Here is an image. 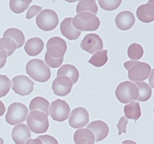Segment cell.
<instances>
[{"label":"cell","mask_w":154,"mask_h":144,"mask_svg":"<svg viewBox=\"0 0 154 144\" xmlns=\"http://www.w3.org/2000/svg\"><path fill=\"white\" fill-rule=\"evenodd\" d=\"M82 138H87L94 141L95 140L94 133L88 129H80L76 131L73 137L75 142H77L79 139Z\"/></svg>","instance_id":"obj_32"},{"label":"cell","mask_w":154,"mask_h":144,"mask_svg":"<svg viewBox=\"0 0 154 144\" xmlns=\"http://www.w3.org/2000/svg\"><path fill=\"white\" fill-rule=\"evenodd\" d=\"M122 144H137L136 142H135L134 141H131V140H126V141H124L122 142Z\"/></svg>","instance_id":"obj_41"},{"label":"cell","mask_w":154,"mask_h":144,"mask_svg":"<svg viewBox=\"0 0 154 144\" xmlns=\"http://www.w3.org/2000/svg\"><path fill=\"white\" fill-rule=\"evenodd\" d=\"M87 129H90L95 135L96 142L103 140L107 137L109 132V128L107 124L102 121H94L87 126Z\"/></svg>","instance_id":"obj_17"},{"label":"cell","mask_w":154,"mask_h":144,"mask_svg":"<svg viewBox=\"0 0 154 144\" xmlns=\"http://www.w3.org/2000/svg\"><path fill=\"white\" fill-rule=\"evenodd\" d=\"M115 94L121 103L127 104L137 99L139 89L134 83L126 81L119 84L115 91Z\"/></svg>","instance_id":"obj_5"},{"label":"cell","mask_w":154,"mask_h":144,"mask_svg":"<svg viewBox=\"0 0 154 144\" xmlns=\"http://www.w3.org/2000/svg\"><path fill=\"white\" fill-rule=\"evenodd\" d=\"M3 37L10 38L12 39L16 43L17 48L21 47L25 42V37L24 34L21 31L17 28H11L8 29L4 33Z\"/></svg>","instance_id":"obj_23"},{"label":"cell","mask_w":154,"mask_h":144,"mask_svg":"<svg viewBox=\"0 0 154 144\" xmlns=\"http://www.w3.org/2000/svg\"><path fill=\"white\" fill-rule=\"evenodd\" d=\"M57 75L66 76L69 77L72 84H76L79 78V72L78 69L73 65L70 64H65L58 70Z\"/></svg>","instance_id":"obj_20"},{"label":"cell","mask_w":154,"mask_h":144,"mask_svg":"<svg viewBox=\"0 0 154 144\" xmlns=\"http://www.w3.org/2000/svg\"><path fill=\"white\" fill-rule=\"evenodd\" d=\"M136 15L141 22L149 23L154 20V4L153 1H149L146 4L138 7Z\"/></svg>","instance_id":"obj_16"},{"label":"cell","mask_w":154,"mask_h":144,"mask_svg":"<svg viewBox=\"0 0 154 144\" xmlns=\"http://www.w3.org/2000/svg\"><path fill=\"white\" fill-rule=\"evenodd\" d=\"M27 107L21 103H14L8 108L5 120L8 124L15 125L24 122L28 115Z\"/></svg>","instance_id":"obj_7"},{"label":"cell","mask_w":154,"mask_h":144,"mask_svg":"<svg viewBox=\"0 0 154 144\" xmlns=\"http://www.w3.org/2000/svg\"><path fill=\"white\" fill-rule=\"evenodd\" d=\"M80 47L90 54H93L97 51L103 49V43L98 35L90 34L85 35L81 41Z\"/></svg>","instance_id":"obj_11"},{"label":"cell","mask_w":154,"mask_h":144,"mask_svg":"<svg viewBox=\"0 0 154 144\" xmlns=\"http://www.w3.org/2000/svg\"><path fill=\"white\" fill-rule=\"evenodd\" d=\"M135 84L139 89V96L137 100L144 102L148 100L152 95V88L147 82H136Z\"/></svg>","instance_id":"obj_25"},{"label":"cell","mask_w":154,"mask_h":144,"mask_svg":"<svg viewBox=\"0 0 154 144\" xmlns=\"http://www.w3.org/2000/svg\"><path fill=\"white\" fill-rule=\"evenodd\" d=\"M26 70L32 80L38 82H46L51 77L50 69L39 59H33L28 61Z\"/></svg>","instance_id":"obj_1"},{"label":"cell","mask_w":154,"mask_h":144,"mask_svg":"<svg viewBox=\"0 0 154 144\" xmlns=\"http://www.w3.org/2000/svg\"><path fill=\"white\" fill-rule=\"evenodd\" d=\"M124 66L128 71L129 79L136 82L147 80L152 71L150 65L146 62L129 61L125 62Z\"/></svg>","instance_id":"obj_2"},{"label":"cell","mask_w":154,"mask_h":144,"mask_svg":"<svg viewBox=\"0 0 154 144\" xmlns=\"http://www.w3.org/2000/svg\"><path fill=\"white\" fill-rule=\"evenodd\" d=\"M37 138L40 139L43 144H59L55 138L49 135L40 136Z\"/></svg>","instance_id":"obj_36"},{"label":"cell","mask_w":154,"mask_h":144,"mask_svg":"<svg viewBox=\"0 0 154 144\" xmlns=\"http://www.w3.org/2000/svg\"><path fill=\"white\" fill-rule=\"evenodd\" d=\"M7 53L5 50L0 51V69L5 66L7 60Z\"/></svg>","instance_id":"obj_37"},{"label":"cell","mask_w":154,"mask_h":144,"mask_svg":"<svg viewBox=\"0 0 154 144\" xmlns=\"http://www.w3.org/2000/svg\"><path fill=\"white\" fill-rule=\"evenodd\" d=\"M128 123V119L125 116L121 117L119 119V122L117 124V128L119 129V135L122 133H126V126Z\"/></svg>","instance_id":"obj_34"},{"label":"cell","mask_w":154,"mask_h":144,"mask_svg":"<svg viewBox=\"0 0 154 144\" xmlns=\"http://www.w3.org/2000/svg\"><path fill=\"white\" fill-rule=\"evenodd\" d=\"M12 138L16 144H25L31 138V134L26 124H19L14 127Z\"/></svg>","instance_id":"obj_14"},{"label":"cell","mask_w":154,"mask_h":144,"mask_svg":"<svg viewBox=\"0 0 154 144\" xmlns=\"http://www.w3.org/2000/svg\"><path fill=\"white\" fill-rule=\"evenodd\" d=\"M27 124L29 130L36 134L45 133L49 127L48 117L39 110H34L29 112Z\"/></svg>","instance_id":"obj_4"},{"label":"cell","mask_w":154,"mask_h":144,"mask_svg":"<svg viewBox=\"0 0 154 144\" xmlns=\"http://www.w3.org/2000/svg\"><path fill=\"white\" fill-rule=\"evenodd\" d=\"M4 140L2 138H0V144H4Z\"/></svg>","instance_id":"obj_42"},{"label":"cell","mask_w":154,"mask_h":144,"mask_svg":"<svg viewBox=\"0 0 154 144\" xmlns=\"http://www.w3.org/2000/svg\"><path fill=\"white\" fill-rule=\"evenodd\" d=\"M44 48V43L39 38H32L26 41L24 46L26 53L29 56L35 57L39 54Z\"/></svg>","instance_id":"obj_19"},{"label":"cell","mask_w":154,"mask_h":144,"mask_svg":"<svg viewBox=\"0 0 154 144\" xmlns=\"http://www.w3.org/2000/svg\"><path fill=\"white\" fill-rule=\"evenodd\" d=\"M144 50L143 47L137 43L131 44L128 49V55L132 60H139L143 57Z\"/></svg>","instance_id":"obj_29"},{"label":"cell","mask_w":154,"mask_h":144,"mask_svg":"<svg viewBox=\"0 0 154 144\" xmlns=\"http://www.w3.org/2000/svg\"><path fill=\"white\" fill-rule=\"evenodd\" d=\"M36 23L39 28L44 31H52L59 23L58 14L51 9H43L36 16Z\"/></svg>","instance_id":"obj_6"},{"label":"cell","mask_w":154,"mask_h":144,"mask_svg":"<svg viewBox=\"0 0 154 144\" xmlns=\"http://www.w3.org/2000/svg\"><path fill=\"white\" fill-rule=\"evenodd\" d=\"M17 48V45L12 39L4 37L0 39V51L5 50L8 57L12 55Z\"/></svg>","instance_id":"obj_28"},{"label":"cell","mask_w":154,"mask_h":144,"mask_svg":"<svg viewBox=\"0 0 154 144\" xmlns=\"http://www.w3.org/2000/svg\"><path fill=\"white\" fill-rule=\"evenodd\" d=\"M75 143L76 144H95L94 141L87 138H80Z\"/></svg>","instance_id":"obj_38"},{"label":"cell","mask_w":154,"mask_h":144,"mask_svg":"<svg viewBox=\"0 0 154 144\" xmlns=\"http://www.w3.org/2000/svg\"><path fill=\"white\" fill-rule=\"evenodd\" d=\"M89 122V114L83 107H77L72 111L69 124L75 129L82 128L87 126Z\"/></svg>","instance_id":"obj_12"},{"label":"cell","mask_w":154,"mask_h":144,"mask_svg":"<svg viewBox=\"0 0 154 144\" xmlns=\"http://www.w3.org/2000/svg\"><path fill=\"white\" fill-rule=\"evenodd\" d=\"M11 82L12 90L20 96L28 95L34 90L35 83L26 75L16 76L12 79Z\"/></svg>","instance_id":"obj_8"},{"label":"cell","mask_w":154,"mask_h":144,"mask_svg":"<svg viewBox=\"0 0 154 144\" xmlns=\"http://www.w3.org/2000/svg\"><path fill=\"white\" fill-rule=\"evenodd\" d=\"M122 2V0L105 1L99 0L98 3L102 9L107 11H112L117 9Z\"/></svg>","instance_id":"obj_30"},{"label":"cell","mask_w":154,"mask_h":144,"mask_svg":"<svg viewBox=\"0 0 154 144\" xmlns=\"http://www.w3.org/2000/svg\"><path fill=\"white\" fill-rule=\"evenodd\" d=\"M32 2L31 0H11L9 1V7L13 12L21 14L27 9Z\"/></svg>","instance_id":"obj_27"},{"label":"cell","mask_w":154,"mask_h":144,"mask_svg":"<svg viewBox=\"0 0 154 144\" xmlns=\"http://www.w3.org/2000/svg\"><path fill=\"white\" fill-rule=\"evenodd\" d=\"M63 61V57L60 59H55L51 57L47 53H46L45 54V61L46 63V64L51 68H59L62 65Z\"/></svg>","instance_id":"obj_33"},{"label":"cell","mask_w":154,"mask_h":144,"mask_svg":"<svg viewBox=\"0 0 154 144\" xmlns=\"http://www.w3.org/2000/svg\"><path fill=\"white\" fill-rule=\"evenodd\" d=\"M46 53L55 59L63 58L67 50V44L63 39L54 36L49 39L46 44Z\"/></svg>","instance_id":"obj_10"},{"label":"cell","mask_w":154,"mask_h":144,"mask_svg":"<svg viewBox=\"0 0 154 144\" xmlns=\"http://www.w3.org/2000/svg\"><path fill=\"white\" fill-rule=\"evenodd\" d=\"M107 61V51L103 50L95 52L89 60L88 62L95 67H101L104 66Z\"/></svg>","instance_id":"obj_26"},{"label":"cell","mask_w":154,"mask_h":144,"mask_svg":"<svg viewBox=\"0 0 154 144\" xmlns=\"http://www.w3.org/2000/svg\"><path fill=\"white\" fill-rule=\"evenodd\" d=\"M49 112L50 116L54 121L63 122L69 116L70 107L65 100L57 99L51 104Z\"/></svg>","instance_id":"obj_9"},{"label":"cell","mask_w":154,"mask_h":144,"mask_svg":"<svg viewBox=\"0 0 154 144\" xmlns=\"http://www.w3.org/2000/svg\"><path fill=\"white\" fill-rule=\"evenodd\" d=\"M73 84L69 77L59 76L53 81L51 88L55 95L63 97L70 93Z\"/></svg>","instance_id":"obj_13"},{"label":"cell","mask_w":154,"mask_h":144,"mask_svg":"<svg viewBox=\"0 0 154 144\" xmlns=\"http://www.w3.org/2000/svg\"><path fill=\"white\" fill-rule=\"evenodd\" d=\"M98 6L95 1H80L76 7L77 14L87 12L95 15L98 13Z\"/></svg>","instance_id":"obj_24"},{"label":"cell","mask_w":154,"mask_h":144,"mask_svg":"<svg viewBox=\"0 0 154 144\" xmlns=\"http://www.w3.org/2000/svg\"><path fill=\"white\" fill-rule=\"evenodd\" d=\"M42 8L38 5H32L28 9V11L26 14V19L30 20L34 17L35 15L38 14L41 10Z\"/></svg>","instance_id":"obj_35"},{"label":"cell","mask_w":154,"mask_h":144,"mask_svg":"<svg viewBox=\"0 0 154 144\" xmlns=\"http://www.w3.org/2000/svg\"><path fill=\"white\" fill-rule=\"evenodd\" d=\"M100 20L97 16L90 12H82L77 14L73 18V27L80 31H94L100 26Z\"/></svg>","instance_id":"obj_3"},{"label":"cell","mask_w":154,"mask_h":144,"mask_svg":"<svg viewBox=\"0 0 154 144\" xmlns=\"http://www.w3.org/2000/svg\"><path fill=\"white\" fill-rule=\"evenodd\" d=\"M25 144H43L42 141L39 138L36 139H31L28 140Z\"/></svg>","instance_id":"obj_39"},{"label":"cell","mask_w":154,"mask_h":144,"mask_svg":"<svg viewBox=\"0 0 154 144\" xmlns=\"http://www.w3.org/2000/svg\"><path fill=\"white\" fill-rule=\"evenodd\" d=\"M11 82L7 75H0V98L6 96L9 92Z\"/></svg>","instance_id":"obj_31"},{"label":"cell","mask_w":154,"mask_h":144,"mask_svg":"<svg viewBox=\"0 0 154 144\" xmlns=\"http://www.w3.org/2000/svg\"><path fill=\"white\" fill-rule=\"evenodd\" d=\"M115 23L119 29L126 31L133 27L135 23V17L131 12L122 11L116 16Z\"/></svg>","instance_id":"obj_15"},{"label":"cell","mask_w":154,"mask_h":144,"mask_svg":"<svg viewBox=\"0 0 154 144\" xmlns=\"http://www.w3.org/2000/svg\"><path fill=\"white\" fill-rule=\"evenodd\" d=\"M50 106V103L48 100L46 99L38 96L34 98L29 103V110H39L43 112L46 114L48 117H49V109Z\"/></svg>","instance_id":"obj_21"},{"label":"cell","mask_w":154,"mask_h":144,"mask_svg":"<svg viewBox=\"0 0 154 144\" xmlns=\"http://www.w3.org/2000/svg\"><path fill=\"white\" fill-rule=\"evenodd\" d=\"M6 111V109L5 107V105L4 104V103H2V101L0 100V117H2L5 112Z\"/></svg>","instance_id":"obj_40"},{"label":"cell","mask_w":154,"mask_h":144,"mask_svg":"<svg viewBox=\"0 0 154 144\" xmlns=\"http://www.w3.org/2000/svg\"><path fill=\"white\" fill-rule=\"evenodd\" d=\"M72 17H67L63 20L60 24V30L62 35L69 40H76L82 31H79L73 27L72 24Z\"/></svg>","instance_id":"obj_18"},{"label":"cell","mask_w":154,"mask_h":144,"mask_svg":"<svg viewBox=\"0 0 154 144\" xmlns=\"http://www.w3.org/2000/svg\"><path fill=\"white\" fill-rule=\"evenodd\" d=\"M124 111L125 117L127 119H134V121L138 120L141 115L140 104L137 102L132 101L125 105Z\"/></svg>","instance_id":"obj_22"}]
</instances>
